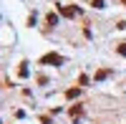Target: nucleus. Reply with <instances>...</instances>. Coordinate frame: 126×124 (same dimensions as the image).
Returning <instances> with one entry per match:
<instances>
[{
  "label": "nucleus",
  "instance_id": "f257e3e1",
  "mask_svg": "<svg viewBox=\"0 0 126 124\" xmlns=\"http://www.w3.org/2000/svg\"><path fill=\"white\" fill-rule=\"evenodd\" d=\"M43 61H46V63H61V58H58V56H46Z\"/></svg>",
  "mask_w": 126,
  "mask_h": 124
}]
</instances>
